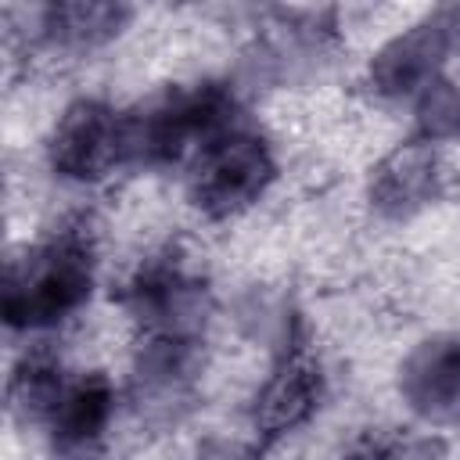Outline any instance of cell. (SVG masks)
<instances>
[{
  "label": "cell",
  "instance_id": "obj_12",
  "mask_svg": "<svg viewBox=\"0 0 460 460\" xmlns=\"http://www.w3.org/2000/svg\"><path fill=\"white\" fill-rule=\"evenodd\" d=\"M133 18L137 7L122 0H50L29 11L25 47L61 58H90L119 43Z\"/></svg>",
  "mask_w": 460,
  "mask_h": 460
},
{
  "label": "cell",
  "instance_id": "obj_10",
  "mask_svg": "<svg viewBox=\"0 0 460 460\" xmlns=\"http://www.w3.org/2000/svg\"><path fill=\"white\" fill-rule=\"evenodd\" d=\"M327 392V370L305 345L270 359V370L248 399V424L255 431V442H284L288 435L309 428L323 410Z\"/></svg>",
  "mask_w": 460,
  "mask_h": 460
},
{
  "label": "cell",
  "instance_id": "obj_2",
  "mask_svg": "<svg viewBox=\"0 0 460 460\" xmlns=\"http://www.w3.org/2000/svg\"><path fill=\"white\" fill-rule=\"evenodd\" d=\"M241 122L244 101L234 79L205 75L172 83L126 108V165L147 172L190 165L212 140Z\"/></svg>",
  "mask_w": 460,
  "mask_h": 460
},
{
  "label": "cell",
  "instance_id": "obj_18",
  "mask_svg": "<svg viewBox=\"0 0 460 460\" xmlns=\"http://www.w3.org/2000/svg\"><path fill=\"white\" fill-rule=\"evenodd\" d=\"M187 460H266L262 442L241 435H201Z\"/></svg>",
  "mask_w": 460,
  "mask_h": 460
},
{
  "label": "cell",
  "instance_id": "obj_14",
  "mask_svg": "<svg viewBox=\"0 0 460 460\" xmlns=\"http://www.w3.org/2000/svg\"><path fill=\"white\" fill-rule=\"evenodd\" d=\"M230 320L237 334L248 345L262 349L270 359L302 345V309L284 284L255 280L241 288L230 302Z\"/></svg>",
  "mask_w": 460,
  "mask_h": 460
},
{
  "label": "cell",
  "instance_id": "obj_11",
  "mask_svg": "<svg viewBox=\"0 0 460 460\" xmlns=\"http://www.w3.org/2000/svg\"><path fill=\"white\" fill-rule=\"evenodd\" d=\"M395 399L424 431L460 428V334L431 331L417 338L395 367Z\"/></svg>",
  "mask_w": 460,
  "mask_h": 460
},
{
  "label": "cell",
  "instance_id": "obj_19",
  "mask_svg": "<svg viewBox=\"0 0 460 460\" xmlns=\"http://www.w3.org/2000/svg\"><path fill=\"white\" fill-rule=\"evenodd\" d=\"M456 61H460V40H456Z\"/></svg>",
  "mask_w": 460,
  "mask_h": 460
},
{
  "label": "cell",
  "instance_id": "obj_1",
  "mask_svg": "<svg viewBox=\"0 0 460 460\" xmlns=\"http://www.w3.org/2000/svg\"><path fill=\"white\" fill-rule=\"evenodd\" d=\"M97 291V237L86 219L47 230L7 259L0 316L11 334L47 338L72 323Z\"/></svg>",
  "mask_w": 460,
  "mask_h": 460
},
{
  "label": "cell",
  "instance_id": "obj_17",
  "mask_svg": "<svg viewBox=\"0 0 460 460\" xmlns=\"http://www.w3.org/2000/svg\"><path fill=\"white\" fill-rule=\"evenodd\" d=\"M446 442L435 431H399V428H370L352 438L345 460H435Z\"/></svg>",
  "mask_w": 460,
  "mask_h": 460
},
{
  "label": "cell",
  "instance_id": "obj_3",
  "mask_svg": "<svg viewBox=\"0 0 460 460\" xmlns=\"http://www.w3.org/2000/svg\"><path fill=\"white\" fill-rule=\"evenodd\" d=\"M119 309L137 334L205 341L216 320V291L205 270L180 244H162L122 280Z\"/></svg>",
  "mask_w": 460,
  "mask_h": 460
},
{
  "label": "cell",
  "instance_id": "obj_15",
  "mask_svg": "<svg viewBox=\"0 0 460 460\" xmlns=\"http://www.w3.org/2000/svg\"><path fill=\"white\" fill-rule=\"evenodd\" d=\"M72 374L65 367V359L40 338H32L29 349L18 352V359L7 370V413L14 424L22 428H40L47 431L65 388H68Z\"/></svg>",
  "mask_w": 460,
  "mask_h": 460
},
{
  "label": "cell",
  "instance_id": "obj_16",
  "mask_svg": "<svg viewBox=\"0 0 460 460\" xmlns=\"http://www.w3.org/2000/svg\"><path fill=\"white\" fill-rule=\"evenodd\" d=\"M410 119H413V133L424 144L435 147H456L460 144V79H453L449 72L442 79H435L413 104H410Z\"/></svg>",
  "mask_w": 460,
  "mask_h": 460
},
{
  "label": "cell",
  "instance_id": "obj_7",
  "mask_svg": "<svg viewBox=\"0 0 460 460\" xmlns=\"http://www.w3.org/2000/svg\"><path fill=\"white\" fill-rule=\"evenodd\" d=\"M205 377V341L137 334L126 370L122 402L140 428L172 431L180 428L201 395Z\"/></svg>",
  "mask_w": 460,
  "mask_h": 460
},
{
  "label": "cell",
  "instance_id": "obj_8",
  "mask_svg": "<svg viewBox=\"0 0 460 460\" xmlns=\"http://www.w3.org/2000/svg\"><path fill=\"white\" fill-rule=\"evenodd\" d=\"M43 165L68 187H97L126 165V108L79 93L50 122L43 137Z\"/></svg>",
  "mask_w": 460,
  "mask_h": 460
},
{
  "label": "cell",
  "instance_id": "obj_13",
  "mask_svg": "<svg viewBox=\"0 0 460 460\" xmlns=\"http://www.w3.org/2000/svg\"><path fill=\"white\" fill-rule=\"evenodd\" d=\"M119 406H122V388L111 381V374H104V370L72 374V381L43 431L54 456L101 453L115 428Z\"/></svg>",
  "mask_w": 460,
  "mask_h": 460
},
{
  "label": "cell",
  "instance_id": "obj_9",
  "mask_svg": "<svg viewBox=\"0 0 460 460\" xmlns=\"http://www.w3.org/2000/svg\"><path fill=\"white\" fill-rule=\"evenodd\" d=\"M453 180L456 176L442 147L406 137L370 165L363 201L381 223H413L449 198Z\"/></svg>",
  "mask_w": 460,
  "mask_h": 460
},
{
  "label": "cell",
  "instance_id": "obj_4",
  "mask_svg": "<svg viewBox=\"0 0 460 460\" xmlns=\"http://www.w3.org/2000/svg\"><path fill=\"white\" fill-rule=\"evenodd\" d=\"M280 180L277 144L255 126L241 122L212 140L187 165V201L208 223H230L270 198Z\"/></svg>",
  "mask_w": 460,
  "mask_h": 460
},
{
  "label": "cell",
  "instance_id": "obj_5",
  "mask_svg": "<svg viewBox=\"0 0 460 460\" xmlns=\"http://www.w3.org/2000/svg\"><path fill=\"white\" fill-rule=\"evenodd\" d=\"M341 25L334 7H270L262 11V29H255L248 50L241 54L244 86H302L316 79L338 54Z\"/></svg>",
  "mask_w": 460,
  "mask_h": 460
},
{
  "label": "cell",
  "instance_id": "obj_6",
  "mask_svg": "<svg viewBox=\"0 0 460 460\" xmlns=\"http://www.w3.org/2000/svg\"><path fill=\"white\" fill-rule=\"evenodd\" d=\"M460 4H435L385 36L367 65L363 90L381 104H413L456 61Z\"/></svg>",
  "mask_w": 460,
  "mask_h": 460
}]
</instances>
